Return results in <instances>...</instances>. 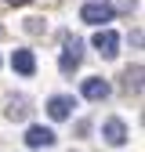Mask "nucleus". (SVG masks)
<instances>
[{
  "mask_svg": "<svg viewBox=\"0 0 145 152\" xmlns=\"http://www.w3.org/2000/svg\"><path fill=\"white\" fill-rule=\"evenodd\" d=\"M80 62H83V44L76 40V36H69V40H65V51H62L58 69L69 76V72H76V69H80Z\"/></svg>",
  "mask_w": 145,
  "mask_h": 152,
  "instance_id": "2",
  "label": "nucleus"
},
{
  "mask_svg": "<svg viewBox=\"0 0 145 152\" xmlns=\"http://www.w3.org/2000/svg\"><path fill=\"white\" fill-rule=\"evenodd\" d=\"M127 87H131L134 94L141 91V65H134V69H127Z\"/></svg>",
  "mask_w": 145,
  "mask_h": 152,
  "instance_id": "10",
  "label": "nucleus"
},
{
  "mask_svg": "<svg viewBox=\"0 0 145 152\" xmlns=\"http://www.w3.org/2000/svg\"><path fill=\"white\" fill-rule=\"evenodd\" d=\"M11 69L22 72V76H33V72H36V58H33V51H15V54H11Z\"/></svg>",
  "mask_w": 145,
  "mask_h": 152,
  "instance_id": "8",
  "label": "nucleus"
},
{
  "mask_svg": "<svg viewBox=\"0 0 145 152\" xmlns=\"http://www.w3.org/2000/svg\"><path fill=\"white\" fill-rule=\"evenodd\" d=\"M72 109H76V102H72L69 94H54V98L47 102V116H51V120H69Z\"/></svg>",
  "mask_w": 145,
  "mask_h": 152,
  "instance_id": "4",
  "label": "nucleus"
},
{
  "mask_svg": "<svg viewBox=\"0 0 145 152\" xmlns=\"http://www.w3.org/2000/svg\"><path fill=\"white\" fill-rule=\"evenodd\" d=\"M113 4H105V0H91V4H83L80 7V18L83 22H91V26H105V22H113Z\"/></svg>",
  "mask_w": 145,
  "mask_h": 152,
  "instance_id": "1",
  "label": "nucleus"
},
{
  "mask_svg": "<svg viewBox=\"0 0 145 152\" xmlns=\"http://www.w3.org/2000/svg\"><path fill=\"white\" fill-rule=\"evenodd\" d=\"M4 4H18V7H22V4H33V0H4Z\"/></svg>",
  "mask_w": 145,
  "mask_h": 152,
  "instance_id": "12",
  "label": "nucleus"
},
{
  "mask_svg": "<svg viewBox=\"0 0 145 152\" xmlns=\"http://www.w3.org/2000/svg\"><path fill=\"white\" fill-rule=\"evenodd\" d=\"M7 116L11 120H26L29 116V98H11L7 102Z\"/></svg>",
  "mask_w": 145,
  "mask_h": 152,
  "instance_id": "9",
  "label": "nucleus"
},
{
  "mask_svg": "<svg viewBox=\"0 0 145 152\" xmlns=\"http://www.w3.org/2000/svg\"><path fill=\"white\" fill-rule=\"evenodd\" d=\"M102 138H105L109 145H127V123L116 120V116L105 120V123H102Z\"/></svg>",
  "mask_w": 145,
  "mask_h": 152,
  "instance_id": "5",
  "label": "nucleus"
},
{
  "mask_svg": "<svg viewBox=\"0 0 145 152\" xmlns=\"http://www.w3.org/2000/svg\"><path fill=\"white\" fill-rule=\"evenodd\" d=\"M26 145L29 148H51L54 145V130H47V127H29L26 130Z\"/></svg>",
  "mask_w": 145,
  "mask_h": 152,
  "instance_id": "6",
  "label": "nucleus"
},
{
  "mask_svg": "<svg viewBox=\"0 0 145 152\" xmlns=\"http://www.w3.org/2000/svg\"><path fill=\"white\" fill-rule=\"evenodd\" d=\"M40 22H44V18H26V29H29V33H40V29H44Z\"/></svg>",
  "mask_w": 145,
  "mask_h": 152,
  "instance_id": "11",
  "label": "nucleus"
},
{
  "mask_svg": "<svg viewBox=\"0 0 145 152\" xmlns=\"http://www.w3.org/2000/svg\"><path fill=\"white\" fill-rule=\"evenodd\" d=\"M83 98H91V102H105V98H109V83L102 80V76L83 80Z\"/></svg>",
  "mask_w": 145,
  "mask_h": 152,
  "instance_id": "7",
  "label": "nucleus"
},
{
  "mask_svg": "<svg viewBox=\"0 0 145 152\" xmlns=\"http://www.w3.org/2000/svg\"><path fill=\"white\" fill-rule=\"evenodd\" d=\"M94 51L102 54V58H116V51H120V36L113 29H98L94 33Z\"/></svg>",
  "mask_w": 145,
  "mask_h": 152,
  "instance_id": "3",
  "label": "nucleus"
}]
</instances>
